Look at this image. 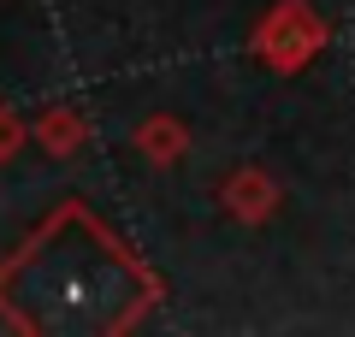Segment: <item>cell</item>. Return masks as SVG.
Wrapping results in <instances>:
<instances>
[{
  "label": "cell",
  "mask_w": 355,
  "mask_h": 337,
  "mask_svg": "<svg viewBox=\"0 0 355 337\" xmlns=\"http://www.w3.org/2000/svg\"><path fill=\"white\" fill-rule=\"evenodd\" d=\"M320 42H326V24L308 12L302 0H284L279 12L261 24V53H266V65H279V71H296V65H308Z\"/></svg>",
  "instance_id": "6da1fadb"
},
{
  "label": "cell",
  "mask_w": 355,
  "mask_h": 337,
  "mask_svg": "<svg viewBox=\"0 0 355 337\" xmlns=\"http://www.w3.org/2000/svg\"><path fill=\"white\" fill-rule=\"evenodd\" d=\"M272 201H279V196H272V184H266L261 172H237V178L225 184V207L237 213V219H266Z\"/></svg>",
  "instance_id": "7a4b0ae2"
},
{
  "label": "cell",
  "mask_w": 355,
  "mask_h": 337,
  "mask_svg": "<svg viewBox=\"0 0 355 337\" xmlns=\"http://www.w3.org/2000/svg\"><path fill=\"white\" fill-rule=\"evenodd\" d=\"M36 137H42V148H48L53 160H71L77 142H83V119H77V112H48Z\"/></svg>",
  "instance_id": "3957f363"
},
{
  "label": "cell",
  "mask_w": 355,
  "mask_h": 337,
  "mask_svg": "<svg viewBox=\"0 0 355 337\" xmlns=\"http://www.w3.org/2000/svg\"><path fill=\"white\" fill-rule=\"evenodd\" d=\"M18 142H24V125H18L12 112H0V160H12Z\"/></svg>",
  "instance_id": "5b68a950"
},
{
  "label": "cell",
  "mask_w": 355,
  "mask_h": 337,
  "mask_svg": "<svg viewBox=\"0 0 355 337\" xmlns=\"http://www.w3.org/2000/svg\"><path fill=\"white\" fill-rule=\"evenodd\" d=\"M137 148L148 154V160H172V154L184 148V130H178L172 119H154V125H142V130H137Z\"/></svg>",
  "instance_id": "277c9868"
}]
</instances>
